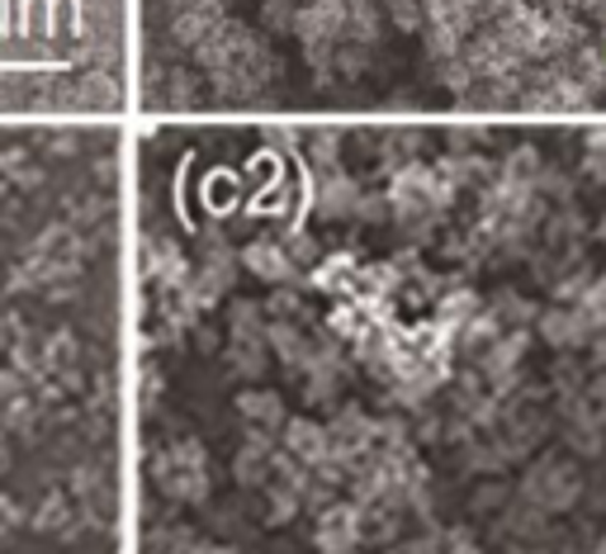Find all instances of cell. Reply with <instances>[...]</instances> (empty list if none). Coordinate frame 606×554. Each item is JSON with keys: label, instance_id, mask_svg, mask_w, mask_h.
Wrapping results in <instances>:
<instances>
[{"label": "cell", "instance_id": "cell-1", "mask_svg": "<svg viewBox=\"0 0 606 554\" xmlns=\"http://www.w3.org/2000/svg\"><path fill=\"white\" fill-rule=\"evenodd\" d=\"M115 156L0 123V554H119Z\"/></svg>", "mask_w": 606, "mask_h": 554}, {"label": "cell", "instance_id": "cell-2", "mask_svg": "<svg viewBox=\"0 0 606 554\" xmlns=\"http://www.w3.org/2000/svg\"><path fill=\"white\" fill-rule=\"evenodd\" d=\"M109 95L90 0H0V123L100 115Z\"/></svg>", "mask_w": 606, "mask_h": 554}, {"label": "cell", "instance_id": "cell-3", "mask_svg": "<svg viewBox=\"0 0 606 554\" xmlns=\"http://www.w3.org/2000/svg\"><path fill=\"white\" fill-rule=\"evenodd\" d=\"M578 493H583L578 469H573L569 460H554V455H545V460L526 474V488H521V498L531 502V508H540L545 517L573 508V502H578Z\"/></svg>", "mask_w": 606, "mask_h": 554}, {"label": "cell", "instance_id": "cell-4", "mask_svg": "<svg viewBox=\"0 0 606 554\" xmlns=\"http://www.w3.org/2000/svg\"><path fill=\"white\" fill-rule=\"evenodd\" d=\"M540 337L550 346H583V341H597V332L573 304H554V308H545V318H540Z\"/></svg>", "mask_w": 606, "mask_h": 554}, {"label": "cell", "instance_id": "cell-5", "mask_svg": "<svg viewBox=\"0 0 606 554\" xmlns=\"http://www.w3.org/2000/svg\"><path fill=\"white\" fill-rule=\"evenodd\" d=\"M360 545V512L356 508H332L317 521V550L323 554H356Z\"/></svg>", "mask_w": 606, "mask_h": 554}, {"label": "cell", "instance_id": "cell-6", "mask_svg": "<svg viewBox=\"0 0 606 554\" xmlns=\"http://www.w3.org/2000/svg\"><path fill=\"white\" fill-rule=\"evenodd\" d=\"M284 450H290V460L303 469H317L332 460V446H327V432L317 422H284Z\"/></svg>", "mask_w": 606, "mask_h": 554}, {"label": "cell", "instance_id": "cell-7", "mask_svg": "<svg viewBox=\"0 0 606 554\" xmlns=\"http://www.w3.org/2000/svg\"><path fill=\"white\" fill-rule=\"evenodd\" d=\"M242 261H247L251 275H261V280H270V284H284V280L294 275V257H290V251H284L280 242H251Z\"/></svg>", "mask_w": 606, "mask_h": 554}, {"label": "cell", "instance_id": "cell-8", "mask_svg": "<svg viewBox=\"0 0 606 554\" xmlns=\"http://www.w3.org/2000/svg\"><path fill=\"white\" fill-rule=\"evenodd\" d=\"M237 413L247 417L251 436L270 432V426H284V408H280V399H275V393H261V389H247L242 399H237Z\"/></svg>", "mask_w": 606, "mask_h": 554}, {"label": "cell", "instance_id": "cell-9", "mask_svg": "<svg viewBox=\"0 0 606 554\" xmlns=\"http://www.w3.org/2000/svg\"><path fill=\"white\" fill-rule=\"evenodd\" d=\"M356 204H360L356 185H350L346 176H337V171H327L323 185H317V209H323L327 218H342V214L356 209Z\"/></svg>", "mask_w": 606, "mask_h": 554}, {"label": "cell", "instance_id": "cell-10", "mask_svg": "<svg viewBox=\"0 0 606 554\" xmlns=\"http://www.w3.org/2000/svg\"><path fill=\"white\" fill-rule=\"evenodd\" d=\"M602 237H606V218H602Z\"/></svg>", "mask_w": 606, "mask_h": 554}]
</instances>
